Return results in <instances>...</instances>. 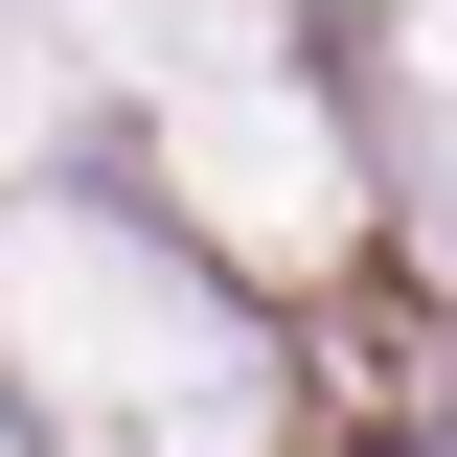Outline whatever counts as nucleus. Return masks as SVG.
I'll return each instance as SVG.
<instances>
[{
  "label": "nucleus",
  "instance_id": "obj_1",
  "mask_svg": "<svg viewBox=\"0 0 457 457\" xmlns=\"http://www.w3.org/2000/svg\"><path fill=\"white\" fill-rule=\"evenodd\" d=\"M389 457H435V435H389Z\"/></svg>",
  "mask_w": 457,
  "mask_h": 457
}]
</instances>
